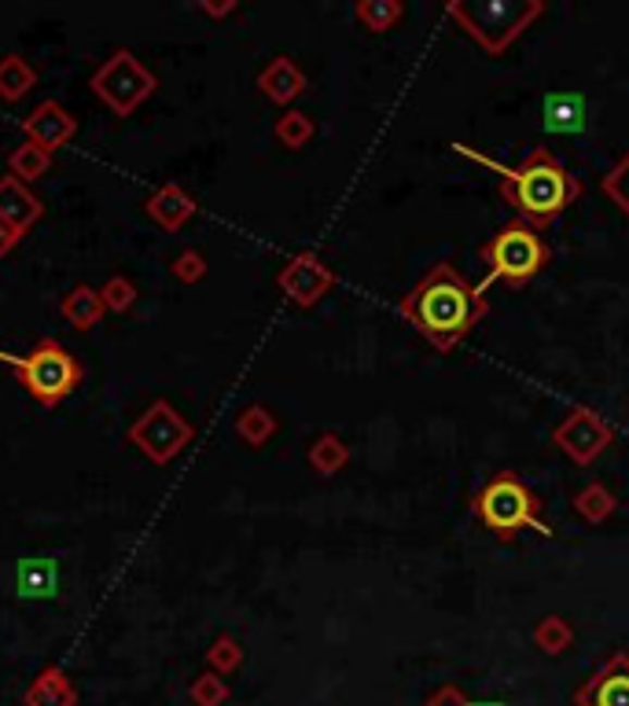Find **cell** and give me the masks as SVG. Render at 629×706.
I'll return each instance as SVG.
<instances>
[{
	"label": "cell",
	"instance_id": "obj_35",
	"mask_svg": "<svg viewBox=\"0 0 629 706\" xmlns=\"http://www.w3.org/2000/svg\"><path fill=\"white\" fill-rule=\"evenodd\" d=\"M471 706H505L501 699H486V703H471Z\"/></svg>",
	"mask_w": 629,
	"mask_h": 706
},
{
	"label": "cell",
	"instance_id": "obj_15",
	"mask_svg": "<svg viewBox=\"0 0 629 706\" xmlns=\"http://www.w3.org/2000/svg\"><path fill=\"white\" fill-rule=\"evenodd\" d=\"M306 89H309V77H306L303 66L292 60V55H276V60H269L266 66H261V74H258V92L266 96L269 103H276V108L292 111V103Z\"/></svg>",
	"mask_w": 629,
	"mask_h": 706
},
{
	"label": "cell",
	"instance_id": "obj_9",
	"mask_svg": "<svg viewBox=\"0 0 629 706\" xmlns=\"http://www.w3.org/2000/svg\"><path fill=\"white\" fill-rule=\"evenodd\" d=\"M612 442H615V428L600 412L585 409V405H575L553 431V446L570 463H578V468H589L593 460L604 457L612 449Z\"/></svg>",
	"mask_w": 629,
	"mask_h": 706
},
{
	"label": "cell",
	"instance_id": "obj_34",
	"mask_svg": "<svg viewBox=\"0 0 629 706\" xmlns=\"http://www.w3.org/2000/svg\"><path fill=\"white\" fill-rule=\"evenodd\" d=\"M23 244V236H18L15 228H8V225H0V258H8L12 250Z\"/></svg>",
	"mask_w": 629,
	"mask_h": 706
},
{
	"label": "cell",
	"instance_id": "obj_7",
	"mask_svg": "<svg viewBox=\"0 0 629 706\" xmlns=\"http://www.w3.org/2000/svg\"><path fill=\"white\" fill-rule=\"evenodd\" d=\"M89 89L96 92V100L108 108L114 119H130L140 103H148L155 89H159V77L144 66L130 48H114V52L92 71Z\"/></svg>",
	"mask_w": 629,
	"mask_h": 706
},
{
	"label": "cell",
	"instance_id": "obj_27",
	"mask_svg": "<svg viewBox=\"0 0 629 706\" xmlns=\"http://www.w3.org/2000/svg\"><path fill=\"white\" fill-rule=\"evenodd\" d=\"M207 666H210V673L232 677V673L239 670V666H244V644H239L232 633L214 636V644L207 647Z\"/></svg>",
	"mask_w": 629,
	"mask_h": 706
},
{
	"label": "cell",
	"instance_id": "obj_19",
	"mask_svg": "<svg viewBox=\"0 0 629 706\" xmlns=\"http://www.w3.org/2000/svg\"><path fill=\"white\" fill-rule=\"evenodd\" d=\"M34 89H37L34 66L15 52L0 55V100L18 103V100H26V92H34Z\"/></svg>",
	"mask_w": 629,
	"mask_h": 706
},
{
	"label": "cell",
	"instance_id": "obj_21",
	"mask_svg": "<svg viewBox=\"0 0 629 706\" xmlns=\"http://www.w3.org/2000/svg\"><path fill=\"white\" fill-rule=\"evenodd\" d=\"M276 431H280V420L273 416V409H266V405H247V409L236 416V434L250 449H261Z\"/></svg>",
	"mask_w": 629,
	"mask_h": 706
},
{
	"label": "cell",
	"instance_id": "obj_22",
	"mask_svg": "<svg viewBox=\"0 0 629 706\" xmlns=\"http://www.w3.org/2000/svg\"><path fill=\"white\" fill-rule=\"evenodd\" d=\"M354 18L369 34H386L405 18V4H402V0H357Z\"/></svg>",
	"mask_w": 629,
	"mask_h": 706
},
{
	"label": "cell",
	"instance_id": "obj_4",
	"mask_svg": "<svg viewBox=\"0 0 629 706\" xmlns=\"http://www.w3.org/2000/svg\"><path fill=\"white\" fill-rule=\"evenodd\" d=\"M471 516L490 530L497 541H511L519 530H534L541 537H553L548 522L541 519L534 490L522 482L516 471H497L486 479L471 497Z\"/></svg>",
	"mask_w": 629,
	"mask_h": 706
},
{
	"label": "cell",
	"instance_id": "obj_5",
	"mask_svg": "<svg viewBox=\"0 0 629 706\" xmlns=\"http://www.w3.org/2000/svg\"><path fill=\"white\" fill-rule=\"evenodd\" d=\"M482 265H486V280L479 284V292H486L490 284H508V287H527L541 269L548 265L553 250L541 239L538 228H530L527 221H508L501 225L479 250Z\"/></svg>",
	"mask_w": 629,
	"mask_h": 706
},
{
	"label": "cell",
	"instance_id": "obj_28",
	"mask_svg": "<svg viewBox=\"0 0 629 706\" xmlns=\"http://www.w3.org/2000/svg\"><path fill=\"white\" fill-rule=\"evenodd\" d=\"M600 188H604V196L612 199L615 207L629 218V151H626V154H618V162L604 173V181H600Z\"/></svg>",
	"mask_w": 629,
	"mask_h": 706
},
{
	"label": "cell",
	"instance_id": "obj_14",
	"mask_svg": "<svg viewBox=\"0 0 629 706\" xmlns=\"http://www.w3.org/2000/svg\"><path fill=\"white\" fill-rule=\"evenodd\" d=\"M41 218H45V202L30 185L15 181L12 173L0 177V225H8V228H15L18 236H26V232H30Z\"/></svg>",
	"mask_w": 629,
	"mask_h": 706
},
{
	"label": "cell",
	"instance_id": "obj_8",
	"mask_svg": "<svg viewBox=\"0 0 629 706\" xmlns=\"http://www.w3.org/2000/svg\"><path fill=\"white\" fill-rule=\"evenodd\" d=\"M125 438H130V446L140 449L151 463L166 468V463H173L192 446L196 428H192V423L173 409L166 398H159V401H151L137 420H133V428Z\"/></svg>",
	"mask_w": 629,
	"mask_h": 706
},
{
	"label": "cell",
	"instance_id": "obj_33",
	"mask_svg": "<svg viewBox=\"0 0 629 706\" xmlns=\"http://www.w3.org/2000/svg\"><path fill=\"white\" fill-rule=\"evenodd\" d=\"M236 0H221V4H214V0H202L199 4V12L202 15H210V18H225V15H236Z\"/></svg>",
	"mask_w": 629,
	"mask_h": 706
},
{
	"label": "cell",
	"instance_id": "obj_2",
	"mask_svg": "<svg viewBox=\"0 0 629 706\" xmlns=\"http://www.w3.org/2000/svg\"><path fill=\"white\" fill-rule=\"evenodd\" d=\"M398 313L428 338L434 350L449 354L460 338H468L486 321L490 302L486 292H479V284H471L464 273L439 261L431 273H423L409 295H402Z\"/></svg>",
	"mask_w": 629,
	"mask_h": 706
},
{
	"label": "cell",
	"instance_id": "obj_20",
	"mask_svg": "<svg viewBox=\"0 0 629 706\" xmlns=\"http://www.w3.org/2000/svg\"><path fill=\"white\" fill-rule=\"evenodd\" d=\"M306 460H309V468L317 471V475H338V471L350 463V446H346L338 434L332 431H324V434H317L313 442H309V453H306Z\"/></svg>",
	"mask_w": 629,
	"mask_h": 706
},
{
	"label": "cell",
	"instance_id": "obj_17",
	"mask_svg": "<svg viewBox=\"0 0 629 706\" xmlns=\"http://www.w3.org/2000/svg\"><path fill=\"white\" fill-rule=\"evenodd\" d=\"M23 706H77V689L60 666H45L26 689Z\"/></svg>",
	"mask_w": 629,
	"mask_h": 706
},
{
	"label": "cell",
	"instance_id": "obj_23",
	"mask_svg": "<svg viewBox=\"0 0 629 706\" xmlns=\"http://www.w3.org/2000/svg\"><path fill=\"white\" fill-rule=\"evenodd\" d=\"M615 508H618V497L604 486V482H589V486H582L575 493V511L589 522V527L607 522L615 516Z\"/></svg>",
	"mask_w": 629,
	"mask_h": 706
},
{
	"label": "cell",
	"instance_id": "obj_32",
	"mask_svg": "<svg viewBox=\"0 0 629 706\" xmlns=\"http://www.w3.org/2000/svg\"><path fill=\"white\" fill-rule=\"evenodd\" d=\"M423 706H471V699L464 695V689H457V684H442Z\"/></svg>",
	"mask_w": 629,
	"mask_h": 706
},
{
	"label": "cell",
	"instance_id": "obj_16",
	"mask_svg": "<svg viewBox=\"0 0 629 706\" xmlns=\"http://www.w3.org/2000/svg\"><path fill=\"white\" fill-rule=\"evenodd\" d=\"M541 125L545 133H556V137H575L589 125L585 114V96L578 92H548L541 100Z\"/></svg>",
	"mask_w": 629,
	"mask_h": 706
},
{
	"label": "cell",
	"instance_id": "obj_25",
	"mask_svg": "<svg viewBox=\"0 0 629 706\" xmlns=\"http://www.w3.org/2000/svg\"><path fill=\"white\" fill-rule=\"evenodd\" d=\"M273 137L284 144L287 151H303L306 144L317 137V122L309 119L306 111H295V108H292V111H284V114L276 119Z\"/></svg>",
	"mask_w": 629,
	"mask_h": 706
},
{
	"label": "cell",
	"instance_id": "obj_10",
	"mask_svg": "<svg viewBox=\"0 0 629 706\" xmlns=\"http://www.w3.org/2000/svg\"><path fill=\"white\" fill-rule=\"evenodd\" d=\"M280 295L298 309H313L335 287V269L317 250H298L276 273Z\"/></svg>",
	"mask_w": 629,
	"mask_h": 706
},
{
	"label": "cell",
	"instance_id": "obj_29",
	"mask_svg": "<svg viewBox=\"0 0 629 706\" xmlns=\"http://www.w3.org/2000/svg\"><path fill=\"white\" fill-rule=\"evenodd\" d=\"M188 699L196 703V706H225L229 703V684H225V677H218V673H199L196 681L188 684Z\"/></svg>",
	"mask_w": 629,
	"mask_h": 706
},
{
	"label": "cell",
	"instance_id": "obj_3",
	"mask_svg": "<svg viewBox=\"0 0 629 706\" xmlns=\"http://www.w3.org/2000/svg\"><path fill=\"white\" fill-rule=\"evenodd\" d=\"M445 15L486 55H505L545 15L541 0H449Z\"/></svg>",
	"mask_w": 629,
	"mask_h": 706
},
{
	"label": "cell",
	"instance_id": "obj_24",
	"mask_svg": "<svg viewBox=\"0 0 629 706\" xmlns=\"http://www.w3.org/2000/svg\"><path fill=\"white\" fill-rule=\"evenodd\" d=\"M52 170V154L45 148H37V144H18V148L8 154V173H12L15 181H23V185H34V181H41L45 173Z\"/></svg>",
	"mask_w": 629,
	"mask_h": 706
},
{
	"label": "cell",
	"instance_id": "obj_6",
	"mask_svg": "<svg viewBox=\"0 0 629 706\" xmlns=\"http://www.w3.org/2000/svg\"><path fill=\"white\" fill-rule=\"evenodd\" d=\"M0 361H8L15 369V380L26 386V394L45 405V409H55L60 401H66L77 386L85 383V369L82 361L66 350L60 338H37V343L26 350V357H8L0 354Z\"/></svg>",
	"mask_w": 629,
	"mask_h": 706
},
{
	"label": "cell",
	"instance_id": "obj_31",
	"mask_svg": "<svg viewBox=\"0 0 629 706\" xmlns=\"http://www.w3.org/2000/svg\"><path fill=\"white\" fill-rule=\"evenodd\" d=\"M170 273L173 280H181V284H199V280L207 276V255L196 247L181 250V255L170 261Z\"/></svg>",
	"mask_w": 629,
	"mask_h": 706
},
{
	"label": "cell",
	"instance_id": "obj_18",
	"mask_svg": "<svg viewBox=\"0 0 629 706\" xmlns=\"http://www.w3.org/2000/svg\"><path fill=\"white\" fill-rule=\"evenodd\" d=\"M60 313L66 317V324H71L74 332H92V327L103 321L108 306H103V295L96 292V287L77 284V287H71V292L63 295Z\"/></svg>",
	"mask_w": 629,
	"mask_h": 706
},
{
	"label": "cell",
	"instance_id": "obj_11",
	"mask_svg": "<svg viewBox=\"0 0 629 706\" xmlns=\"http://www.w3.org/2000/svg\"><path fill=\"white\" fill-rule=\"evenodd\" d=\"M23 133H26V140H30V144L45 148L48 154H55V151L66 148V144L74 140L77 119L63 108V103L45 100V103H37V108L23 119Z\"/></svg>",
	"mask_w": 629,
	"mask_h": 706
},
{
	"label": "cell",
	"instance_id": "obj_30",
	"mask_svg": "<svg viewBox=\"0 0 629 706\" xmlns=\"http://www.w3.org/2000/svg\"><path fill=\"white\" fill-rule=\"evenodd\" d=\"M103 295V306L111 309V313H130L133 306H137V284H133L130 276H111L108 284L100 287Z\"/></svg>",
	"mask_w": 629,
	"mask_h": 706
},
{
	"label": "cell",
	"instance_id": "obj_1",
	"mask_svg": "<svg viewBox=\"0 0 629 706\" xmlns=\"http://www.w3.org/2000/svg\"><path fill=\"white\" fill-rule=\"evenodd\" d=\"M453 151L464 159L479 162V166L493 170L501 177V199L516 210L519 221H527L530 228H548L553 221L570 210L582 196V181L570 173L564 162L556 159L548 148H530L527 159L519 166H505V162L490 159V154L476 151L471 144H449Z\"/></svg>",
	"mask_w": 629,
	"mask_h": 706
},
{
	"label": "cell",
	"instance_id": "obj_26",
	"mask_svg": "<svg viewBox=\"0 0 629 706\" xmlns=\"http://www.w3.org/2000/svg\"><path fill=\"white\" fill-rule=\"evenodd\" d=\"M570 644H575V630H570V622L564 615H545L534 626V647H538V652L564 655Z\"/></svg>",
	"mask_w": 629,
	"mask_h": 706
},
{
	"label": "cell",
	"instance_id": "obj_13",
	"mask_svg": "<svg viewBox=\"0 0 629 706\" xmlns=\"http://www.w3.org/2000/svg\"><path fill=\"white\" fill-rule=\"evenodd\" d=\"M196 210H199L196 196H192L188 188H181L177 181H166V185H159L148 199H144V214H148L162 232H181L192 218H196Z\"/></svg>",
	"mask_w": 629,
	"mask_h": 706
},
{
	"label": "cell",
	"instance_id": "obj_12",
	"mask_svg": "<svg viewBox=\"0 0 629 706\" xmlns=\"http://www.w3.org/2000/svg\"><path fill=\"white\" fill-rule=\"evenodd\" d=\"M575 706H629V655H612L575 692Z\"/></svg>",
	"mask_w": 629,
	"mask_h": 706
}]
</instances>
